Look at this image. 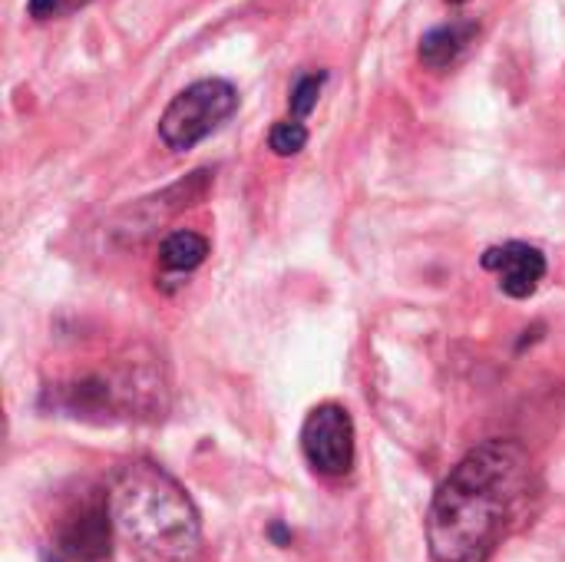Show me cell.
<instances>
[{
  "label": "cell",
  "instance_id": "cell-12",
  "mask_svg": "<svg viewBox=\"0 0 565 562\" xmlns=\"http://www.w3.org/2000/svg\"><path fill=\"white\" fill-rule=\"evenodd\" d=\"M450 3H463V0H450Z\"/></svg>",
  "mask_w": 565,
  "mask_h": 562
},
{
  "label": "cell",
  "instance_id": "cell-2",
  "mask_svg": "<svg viewBox=\"0 0 565 562\" xmlns=\"http://www.w3.org/2000/svg\"><path fill=\"white\" fill-rule=\"evenodd\" d=\"M113 527L156 562H192L202 550V520L192 497L152 460H126L106 487Z\"/></svg>",
  "mask_w": 565,
  "mask_h": 562
},
{
  "label": "cell",
  "instance_id": "cell-4",
  "mask_svg": "<svg viewBox=\"0 0 565 562\" xmlns=\"http://www.w3.org/2000/svg\"><path fill=\"white\" fill-rule=\"evenodd\" d=\"M238 109V89L228 79H199L185 86L166 106L159 119V136L169 149L185 152L205 136H212Z\"/></svg>",
  "mask_w": 565,
  "mask_h": 562
},
{
  "label": "cell",
  "instance_id": "cell-7",
  "mask_svg": "<svg viewBox=\"0 0 565 562\" xmlns=\"http://www.w3.org/2000/svg\"><path fill=\"white\" fill-rule=\"evenodd\" d=\"M473 33H477V23H470V20H454V23H440V26L427 30L420 36V50H417L420 63L430 70L450 66L470 46Z\"/></svg>",
  "mask_w": 565,
  "mask_h": 562
},
{
  "label": "cell",
  "instance_id": "cell-5",
  "mask_svg": "<svg viewBox=\"0 0 565 562\" xmlns=\"http://www.w3.org/2000/svg\"><path fill=\"white\" fill-rule=\"evenodd\" d=\"M301 450L324 477H344L354 467V421L341 404H318L301 427Z\"/></svg>",
  "mask_w": 565,
  "mask_h": 562
},
{
  "label": "cell",
  "instance_id": "cell-10",
  "mask_svg": "<svg viewBox=\"0 0 565 562\" xmlns=\"http://www.w3.org/2000/svg\"><path fill=\"white\" fill-rule=\"evenodd\" d=\"M324 79H328V73H308V76H301V79L295 83L288 103H291V113H295L298 119L311 116V109L318 106V96H321V89H324Z\"/></svg>",
  "mask_w": 565,
  "mask_h": 562
},
{
  "label": "cell",
  "instance_id": "cell-9",
  "mask_svg": "<svg viewBox=\"0 0 565 562\" xmlns=\"http://www.w3.org/2000/svg\"><path fill=\"white\" fill-rule=\"evenodd\" d=\"M268 146L275 156H298L308 146V129L298 119H281L268 132Z\"/></svg>",
  "mask_w": 565,
  "mask_h": 562
},
{
  "label": "cell",
  "instance_id": "cell-1",
  "mask_svg": "<svg viewBox=\"0 0 565 562\" xmlns=\"http://www.w3.org/2000/svg\"><path fill=\"white\" fill-rule=\"evenodd\" d=\"M530 487V460L513 441L473 447L437 490L427 513L434 562H487L516 520Z\"/></svg>",
  "mask_w": 565,
  "mask_h": 562
},
{
  "label": "cell",
  "instance_id": "cell-6",
  "mask_svg": "<svg viewBox=\"0 0 565 562\" xmlns=\"http://www.w3.org/2000/svg\"><path fill=\"white\" fill-rule=\"evenodd\" d=\"M483 268L500 275V288L510 298H530L546 278V255L526 242H507L483 252Z\"/></svg>",
  "mask_w": 565,
  "mask_h": 562
},
{
  "label": "cell",
  "instance_id": "cell-8",
  "mask_svg": "<svg viewBox=\"0 0 565 562\" xmlns=\"http://www.w3.org/2000/svg\"><path fill=\"white\" fill-rule=\"evenodd\" d=\"M205 258H209V238L192 229H179V232L166 235L159 245V262L166 272L185 275V272H195Z\"/></svg>",
  "mask_w": 565,
  "mask_h": 562
},
{
  "label": "cell",
  "instance_id": "cell-11",
  "mask_svg": "<svg viewBox=\"0 0 565 562\" xmlns=\"http://www.w3.org/2000/svg\"><path fill=\"white\" fill-rule=\"evenodd\" d=\"M89 0H26V10L30 17L36 20H50V17H66L79 7H86Z\"/></svg>",
  "mask_w": 565,
  "mask_h": 562
},
{
  "label": "cell",
  "instance_id": "cell-3",
  "mask_svg": "<svg viewBox=\"0 0 565 562\" xmlns=\"http://www.w3.org/2000/svg\"><path fill=\"white\" fill-rule=\"evenodd\" d=\"M113 517L106 494H83L66 503L50 523L40 560L43 562H106L113 543Z\"/></svg>",
  "mask_w": 565,
  "mask_h": 562
}]
</instances>
